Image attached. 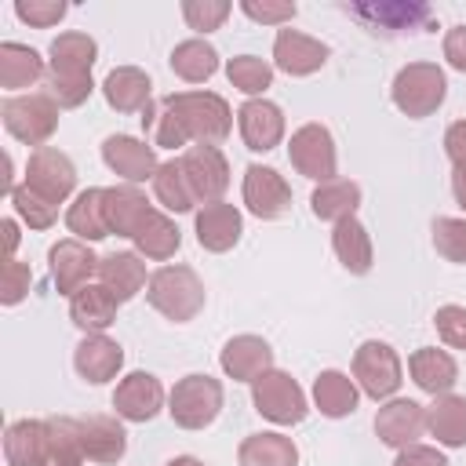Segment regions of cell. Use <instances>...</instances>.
Wrapping results in <instances>:
<instances>
[{"mask_svg":"<svg viewBox=\"0 0 466 466\" xmlns=\"http://www.w3.org/2000/svg\"><path fill=\"white\" fill-rule=\"evenodd\" d=\"M160 106H167L182 120L189 142L197 146H218L233 131L229 102L215 91H171L160 98Z\"/></svg>","mask_w":466,"mask_h":466,"instance_id":"obj_1","label":"cell"},{"mask_svg":"<svg viewBox=\"0 0 466 466\" xmlns=\"http://www.w3.org/2000/svg\"><path fill=\"white\" fill-rule=\"evenodd\" d=\"M146 299L167 320L186 324L204 309V280L193 266H160L157 273H149Z\"/></svg>","mask_w":466,"mask_h":466,"instance_id":"obj_2","label":"cell"},{"mask_svg":"<svg viewBox=\"0 0 466 466\" xmlns=\"http://www.w3.org/2000/svg\"><path fill=\"white\" fill-rule=\"evenodd\" d=\"M390 95H393V106L404 116L422 120V116H430L444 106V95H448L444 69L437 62H408L404 69H397Z\"/></svg>","mask_w":466,"mask_h":466,"instance_id":"obj_3","label":"cell"},{"mask_svg":"<svg viewBox=\"0 0 466 466\" xmlns=\"http://www.w3.org/2000/svg\"><path fill=\"white\" fill-rule=\"evenodd\" d=\"M222 382L211 375H186L175 382V390L167 393V415L175 419V426L182 430H204L218 419L222 411Z\"/></svg>","mask_w":466,"mask_h":466,"instance_id":"obj_4","label":"cell"},{"mask_svg":"<svg viewBox=\"0 0 466 466\" xmlns=\"http://www.w3.org/2000/svg\"><path fill=\"white\" fill-rule=\"evenodd\" d=\"M0 116H4V127L11 138L40 149L58 127V102L47 91L44 95L40 91L36 95H11V98H4Z\"/></svg>","mask_w":466,"mask_h":466,"instance_id":"obj_5","label":"cell"},{"mask_svg":"<svg viewBox=\"0 0 466 466\" xmlns=\"http://www.w3.org/2000/svg\"><path fill=\"white\" fill-rule=\"evenodd\" d=\"M251 404H255V411L262 419H269L277 426H295L309 411L302 386L288 371H277V368H269L266 375H258L251 382Z\"/></svg>","mask_w":466,"mask_h":466,"instance_id":"obj_6","label":"cell"},{"mask_svg":"<svg viewBox=\"0 0 466 466\" xmlns=\"http://www.w3.org/2000/svg\"><path fill=\"white\" fill-rule=\"evenodd\" d=\"M400 357L390 342H379V339H368L357 346L353 353V379L360 386V393H368L371 400H390L397 390H400Z\"/></svg>","mask_w":466,"mask_h":466,"instance_id":"obj_7","label":"cell"},{"mask_svg":"<svg viewBox=\"0 0 466 466\" xmlns=\"http://www.w3.org/2000/svg\"><path fill=\"white\" fill-rule=\"evenodd\" d=\"M288 160L299 175L313 178L317 186L331 182L339 171V153H335V138L324 124H302L299 131H291L288 142Z\"/></svg>","mask_w":466,"mask_h":466,"instance_id":"obj_8","label":"cell"},{"mask_svg":"<svg viewBox=\"0 0 466 466\" xmlns=\"http://www.w3.org/2000/svg\"><path fill=\"white\" fill-rule=\"evenodd\" d=\"M346 11L368 25L375 36H404L419 33L433 22V11L426 4H404V0H371V4H346Z\"/></svg>","mask_w":466,"mask_h":466,"instance_id":"obj_9","label":"cell"},{"mask_svg":"<svg viewBox=\"0 0 466 466\" xmlns=\"http://www.w3.org/2000/svg\"><path fill=\"white\" fill-rule=\"evenodd\" d=\"M25 186H29L33 193H40L44 200L62 204V200L76 189V167H73V160H69L62 149L40 146V149H33L29 160H25Z\"/></svg>","mask_w":466,"mask_h":466,"instance_id":"obj_10","label":"cell"},{"mask_svg":"<svg viewBox=\"0 0 466 466\" xmlns=\"http://www.w3.org/2000/svg\"><path fill=\"white\" fill-rule=\"evenodd\" d=\"M182 171L189 178V189L197 204H215L229 189V164L218 146H189L182 157Z\"/></svg>","mask_w":466,"mask_h":466,"instance_id":"obj_11","label":"cell"},{"mask_svg":"<svg viewBox=\"0 0 466 466\" xmlns=\"http://www.w3.org/2000/svg\"><path fill=\"white\" fill-rule=\"evenodd\" d=\"M47 262H51V280H55V288H58V295H76L80 288H87L91 284V277L98 273V255L84 244V240H76V237H66V240H58L51 251H47Z\"/></svg>","mask_w":466,"mask_h":466,"instance_id":"obj_12","label":"cell"},{"mask_svg":"<svg viewBox=\"0 0 466 466\" xmlns=\"http://www.w3.org/2000/svg\"><path fill=\"white\" fill-rule=\"evenodd\" d=\"M244 208L255 218H280L291 208V186L284 182V175L277 167H262V164H248L244 167Z\"/></svg>","mask_w":466,"mask_h":466,"instance_id":"obj_13","label":"cell"},{"mask_svg":"<svg viewBox=\"0 0 466 466\" xmlns=\"http://www.w3.org/2000/svg\"><path fill=\"white\" fill-rule=\"evenodd\" d=\"M102 160H106V167H109L113 175H120L127 186H138V182L153 178L157 167H160L153 146L142 142V138H135V135H109V138L102 142Z\"/></svg>","mask_w":466,"mask_h":466,"instance_id":"obj_14","label":"cell"},{"mask_svg":"<svg viewBox=\"0 0 466 466\" xmlns=\"http://www.w3.org/2000/svg\"><path fill=\"white\" fill-rule=\"evenodd\" d=\"M426 430V408L419 400H408V397H390L379 411H375V433L386 448H408L422 437Z\"/></svg>","mask_w":466,"mask_h":466,"instance_id":"obj_15","label":"cell"},{"mask_svg":"<svg viewBox=\"0 0 466 466\" xmlns=\"http://www.w3.org/2000/svg\"><path fill=\"white\" fill-rule=\"evenodd\" d=\"M237 124H240V138L251 153H269L284 138V113L269 98H248L237 109Z\"/></svg>","mask_w":466,"mask_h":466,"instance_id":"obj_16","label":"cell"},{"mask_svg":"<svg viewBox=\"0 0 466 466\" xmlns=\"http://www.w3.org/2000/svg\"><path fill=\"white\" fill-rule=\"evenodd\" d=\"M113 408L124 422H149L160 408H164V386L157 375L149 371H131L116 382L113 393Z\"/></svg>","mask_w":466,"mask_h":466,"instance_id":"obj_17","label":"cell"},{"mask_svg":"<svg viewBox=\"0 0 466 466\" xmlns=\"http://www.w3.org/2000/svg\"><path fill=\"white\" fill-rule=\"evenodd\" d=\"M193 229H197V244H200L204 251L222 255V251L237 248V240H240V233H244V218H240V211H237L233 204L215 200V204H204V208L197 211Z\"/></svg>","mask_w":466,"mask_h":466,"instance_id":"obj_18","label":"cell"},{"mask_svg":"<svg viewBox=\"0 0 466 466\" xmlns=\"http://www.w3.org/2000/svg\"><path fill=\"white\" fill-rule=\"evenodd\" d=\"M218 364L233 382H255L258 375H266L273 368V350L262 335H233L222 346Z\"/></svg>","mask_w":466,"mask_h":466,"instance_id":"obj_19","label":"cell"},{"mask_svg":"<svg viewBox=\"0 0 466 466\" xmlns=\"http://www.w3.org/2000/svg\"><path fill=\"white\" fill-rule=\"evenodd\" d=\"M4 459L7 466H47L51 437L47 419H18L4 430Z\"/></svg>","mask_w":466,"mask_h":466,"instance_id":"obj_20","label":"cell"},{"mask_svg":"<svg viewBox=\"0 0 466 466\" xmlns=\"http://www.w3.org/2000/svg\"><path fill=\"white\" fill-rule=\"evenodd\" d=\"M273 62L288 76H309L328 62V44L317 36H306L299 29H280L273 40Z\"/></svg>","mask_w":466,"mask_h":466,"instance_id":"obj_21","label":"cell"},{"mask_svg":"<svg viewBox=\"0 0 466 466\" xmlns=\"http://www.w3.org/2000/svg\"><path fill=\"white\" fill-rule=\"evenodd\" d=\"M80 441L87 462H120L127 451V433L120 426V415H84L80 419Z\"/></svg>","mask_w":466,"mask_h":466,"instance_id":"obj_22","label":"cell"},{"mask_svg":"<svg viewBox=\"0 0 466 466\" xmlns=\"http://www.w3.org/2000/svg\"><path fill=\"white\" fill-rule=\"evenodd\" d=\"M102 95L116 113H142L153 106V80L138 66H116L102 80Z\"/></svg>","mask_w":466,"mask_h":466,"instance_id":"obj_23","label":"cell"},{"mask_svg":"<svg viewBox=\"0 0 466 466\" xmlns=\"http://www.w3.org/2000/svg\"><path fill=\"white\" fill-rule=\"evenodd\" d=\"M120 364H124V350H120V342H113L106 335H84L76 353H73L76 375L84 382H91V386H102V382L116 379Z\"/></svg>","mask_w":466,"mask_h":466,"instance_id":"obj_24","label":"cell"},{"mask_svg":"<svg viewBox=\"0 0 466 466\" xmlns=\"http://www.w3.org/2000/svg\"><path fill=\"white\" fill-rule=\"evenodd\" d=\"M408 371L415 379V386L430 397H444L455 390L459 382V364L451 353L437 350V346H419L411 357H408Z\"/></svg>","mask_w":466,"mask_h":466,"instance_id":"obj_25","label":"cell"},{"mask_svg":"<svg viewBox=\"0 0 466 466\" xmlns=\"http://www.w3.org/2000/svg\"><path fill=\"white\" fill-rule=\"evenodd\" d=\"M116 306L120 299L106 284H87L69 299V320L87 335H102L116 320Z\"/></svg>","mask_w":466,"mask_h":466,"instance_id":"obj_26","label":"cell"},{"mask_svg":"<svg viewBox=\"0 0 466 466\" xmlns=\"http://www.w3.org/2000/svg\"><path fill=\"white\" fill-rule=\"evenodd\" d=\"M331 248H335V258L342 262L346 273L353 277H364L375 262V248H371V233L364 229V222L353 215V218H342L335 222L331 229Z\"/></svg>","mask_w":466,"mask_h":466,"instance_id":"obj_27","label":"cell"},{"mask_svg":"<svg viewBox=\"0 0 466 466\" xmlns=\"http://www.w3.org/2000/svg\"><path fill=\"white\" fill-rule=\"evenodd\" d=\"M149 211H153V204L146 200V193L138 186H109L106 189V226H109V233L135 237Z\"/></svg>","mask_w":466,"mask_h":466,"instance_id":"obj_28","label":"cell"},{"mask_svg":"<svg viewBox=\"0 0 466 466\" xmlns=\"http://www.w3.org/2000/svg\"><path fill=\"white\" fill-rule=\"evenodd\" d=\"M98 284H106L120 302L135 299L149 280H146V262L138 251H109L98 262Z\"/></svg>","mask_w":466,"mask_h":466,"instance_id":"obj_29","label":"cell"},{"mask_svg":"<svg viewBox=\"0 0 466 466\" xmlns=\"http://www.w3.org/2000/svg\"><path fill=\"white\" fill-rule=\"evenodd\" d=\"M357 400H360V386L346 375V371H320L313 379V404L320 408V415L328 419H346L357 411Z\"/></svg>","mask_w":466,"mask_h":466,"instance_id":"obj_30","label":"cell"},{"mask_svg":"<svg viewBox=\"0 0 466 466\" xmlns=\"http://www.w3.org/2000/svg\"><path fill=\"white\" fill-rule=\"evenodd\" d=\"M66 226L84 244L109 237V226H106V189L87 186L84 193H76L73 204H69V211H66Z\"/></svg>","mask_w":466,"mask_h":466,"instance_id":"obj_31","label":"cell"},{"mask_svg":"<svg viewBox=\"0 0 466 466\" xmlns=\"http://www.w3.org/2000/svg\"><path fill=\"white\" fill-rule=\"evenodd\" d=\"M426 430L444 448H466V397H433V404L426 408Z\"/></svg>","mask_w":466,"mask_h":466,"instance_id":"obj_32","label":"cell"},{"mask_svg":"<svg viewBox=\"0 0 466 466\" xmlns=\"http://www.w3.org/2000/svg\"><path fill=\"white\" fill-rule=\"evenodd\" d=\"M360 208V186L353 178H331L324 186L313 189L309 197V211L320 218V222H342V218H353Z\"/></svg>","mask_w":466,"mask_h":466,"instance_id":"obj_33","label":"cell"},{"mask_svg":"<svg viewBox=\"0 0 466 466\" xmlns=\"http://www.w3.org/2000/svg\"><path fill=\"white\" fill-rule=\"evenodd\" d=\"M131 240H135V251H138L142 258L164 262V258H171V255L182 248V229H178L164 211H157V208H153Z\"/></svg>","mask_w":466,"mask_h":466,"instance_id":"obj_34","label":"cell"},{"mask_svg":"<svg viewBox=\"0 0 466 466\" xmlns=\"http://www.w3.org/2000/svg\"><path fill=\"white\" fill-rule=\"evenodd\" d=\"M240 466H299V448L284 433H251L237 448Z\"/></svg>","mask_w":466,"mask_h":466,"instance_id":"obj_35","label":"cell"},{"mask_svg":"<svg viewBox=\"0 0 466 466\" xmlns=\"http://www.w3.org/2000/svg\"><path fill=\"white\" fill-rule=\"evenodd\" d=\"M40 76H44L40 51H33L29 44H15V40H4L0 44V87L18 91V87L36 84Z\"/></svg>","mask_w":466,"mask_h":466,"instance_id":"obj_36","label":"cell"},{"mask_svg":"<svg viewBox=\"0 0 466 466\" xmlns=\"http://www.w3.org/2000/svg\"><path fill=\"white\" fill-rule=\"evenodd\" d=\"M47 55H51L47 62H51L55 73H91V66H95V58H98V44H95L87 33L69 29V33H58V36L51 40Z\"/></svg>","mask_w":466,"mask_h":466,"instance_id":"obj_37","label":"cell"},{"mask_svg":"<svg viewBox=\"0 0 466 466\" xmlns=\"http://www.w3.org/2000/svg\"><path fill=\"white\" fill-rule=\"evenodd\" d=\"M167 62H171L175 76H182L186 84H204V80H211L215 69H218V51H215L208 40L193 36V40L175 44V51H171Z\"/></svg>","mask_w":466,"mask_h":466,"instance_id":"obj_38","label":"cell"},{"mask_svg":"<svg viewBox=\"0 0 466 466\" xmlns=\"http://www.w3.org/2000/svg\"><path fill=\"white\" fill-rule=\"evenodd\" d=\"M153 193H157V200H160L167 211H175V215L197 208V197H193L189 178H186V171H182V160H164V164L157 167V175H153Z\"/></svg>","mask_w":466,"mask_h":466,"instance_id":"obj_39","label":"cell"},{"mask_svg":"<svg viewBox=\"0 0 466 466\" xmlns=\"http://www.w3.org/2000/svg\"><path fill=\"white\" fill-rule=\"evenodd\" d=\"M47 437H51V462L58 466H80L84 455V441H80V419L69 415H51L47 419Z\"/></svg>","mask_w":466,"mask_h":466,"instance_id":"obj_40","label":"cell"},{"mask_svg":"<svg viewBox=\"0 0 466 466\" xmlns=\"http://www.w3.org/2000/svg\"><path fill=\"white\" fill-rule=\"evenodd\" d=\"M226 76H229V84L237 91L258 98L273 84V66L266 58H255V55H237V58L226 62Z\"/></svg>","mask_w":466,"mask_h":466,"instance_id":"obj_41","label":"cell"},{"mask_svg":"<svg viewBox=\"0 0 466 466\" xmlns=\"http://www.w3.org/2000/svg\"><path fill=\"white\" fill-rule=\"evenodd\" d=\"M7 197H11L15 215H18L29 229H51V226H55V218H58V204L44 200V197H40V193H33L25 182H22V186H15Z\"/></svg>","mask_w":466,"mask_h":466,"instance_id":"obj_42","label":"cell"},{"mask_svg":"<svg viewBox=\"0 0 466 466\" xmlns=\"http://www.w3.org/2000/svg\"><path fill=\"white\" fill-rule=\"evenodd\" d=\"M95 84H91V73H55L47 69V95L58 102V109H76L91 98Z\"/></svg>","mask_w":466,"mask_h":466,"instance_id":"obj_43","label":"cell"},{"mask_svg":"<svg viewBox=\"0 0 466 466\" xmlns=\"http://www.w3.org/2000/svg\"><path fill=\"white\" fill-rule=\"evenodd\" d=\"M433 248L437 255H444L455 266H466V218H451L441 215L433 222Z\"/></svg>","mask_w":466,"mask_h":466,"instance_id":"obj_44","label":"cell"},{"mask_svg":"<svg viewBox=\"0 0 466 466\" xmlns=\"http://www.w3.org/2000/svg\"><path fill=\"white\" fill-rule=\"evenodd\" d=\"M229 0H182V18L197 33H211L229 18Z\"/></svg>","mask_w":466,"mask_h":466,"instance_id":"obj_45","label":"cell"},{"mask_svg":"<svg viewBox=\"0 0 466 466\" xmlns=\"http://www.w3.org/2000/svg\"><path fill=\"white\" fill-rule=\"evenodd\" d=\"M69 11L66 0H15V15L36 29H47L55 22H62V15Z\"/></svg>","mask_w":466,"mask_h":466,"instance_id":"obj_46","label":"cell"},{"mask_svg":"<svg viewBox=\"0 0 466 466\" xmlns=\"http://www.w3.org/2000/svg\"><path fill=\"white\" fill-rule=\"evenodd\" d=\"M240 11L251 18V22H266V25H284L299 15V7L291 0H240Z\"/></svg>","mask_w":466,"mask_h":466,"instance_id":"obj_47","label":"cell"},{"mask_svg":"<svg viewBox=\"0 0 466 466\" xmlns=\"http://www.w3.org/2000/svg\"><path fill=\"white\" fill-rule=\"evenodd\" d=\"M433 324L451 350H466V306H441L433 313Z\"/></svg>","mask_w":466,"mask_h":466,"instance_id":"obj_48","label":"cell"},{"mask_svg":"<svg viewBox=\"0 0 466 466\" xmlns=\"http://www.w3.org/2000/svg\"><path fill=\"white\" fill-rule=\"evenodd\" d=\"M29 284H33V273L25 262L18 258H7L4 266V288H0V302L4 306H18L25 295H29Z\"/></svg>","mask_w":466,"mask_h":466,"instance_id":"obj_49","label":"cell"},{"mask_svg":"<svg viewBox=\"0 0 466 466\" xmlns=\"http://www.w3.org/2000/svg\"><path fill=\"white\" fill-rule=\"evenodd\" d=\"M393 466H448V459L430 444H408L397 451Z\"/></svg>","mask_w":466,"mask_h":466,"instance_id":"obj_50","label":"cell"},{"mask_svg":"<svg viewBox=\"0 0 466 466\" xmlns=\"http://www.w3.org/2000/svg\"><path fill=\"white\" fill-rule=\"evenodd\" d=\"M444 58L451 69L466 73V25H451L444 33Z\"/></svg>","mask_w":466,"mask_h":466,"instance_id":"obj_51","label":"cell"},{"mask_svg":"<svg viewBox=\"0 0 466 466\" xmlns=\"http://www.w3.org/2000/svg\"><path fill=\"white\" fill-rule=\"evenodd\" d=\"M444 153L455 167H466V120H455L444 131Z\"/></svg>","mask_w":466,"mask_h":466,"instance_id":"obj_52","label":"cell"},{"mask_svg":"<svg viewBox=\"0 0 466 466\" xmlns=\"http://www.w3.org/2000/svg\"><path fill=\"white\" fill-rule=\"evenodd\" d=\"M451 197L466 211V167H451Z\"/></svg>","mask_w":466,"mask_h":466,"instance_id":"obj_53","label":"cell"},{"mask_svg":"<svg viewBox=\"0 0 466 466\" xmlns=\"http://www.w3.org/2000/svg\"><path fill=\"white\" fill-rule=\"evenodd\" d=\"M0 229H4V244H7V258L15 255V248H18V226H15V218H4L0 222Z\"/></svg>","mask_w":466,"mask_h":466,"instance_id":"obj_54","label":"cell"},{"mask_svg":"<svg viewBox=\"0 0 466 466\" xmlns=\"http://www.w3.org/2000/svg\"><path fill=\"white\" fill-rule=\"evenodd\" d=\"M164 466H204L200 459H193V455H175V459H167Z\"/></svg>","mask_w":466,"mask_h":466,"instance_id":"obj_55","label":"cell"},{"mask_svg":"<svg viewBox=\"0 0 466 466\" xmlns=\"http://www.w3.org/2000/svg\"><path fill=\"white\" fill-rule=\"evenodd\" d=\"M47 466H58V462H47Z\"/></svg>","mask_w":466,"mask_h":466,"instance_id":"obj_56","label":"cell"}]
</instances>
